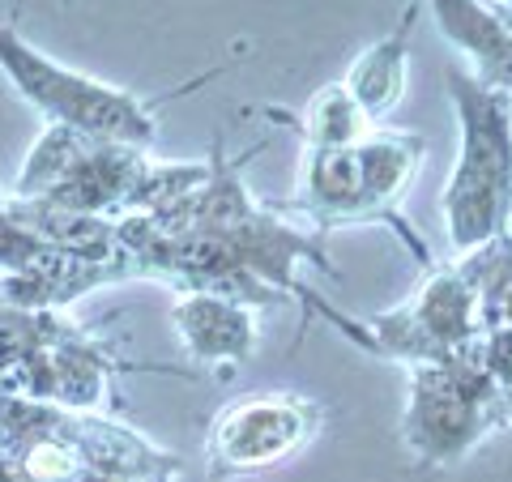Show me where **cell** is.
I'll return each instance as SVG.
<instances>
[{
    "label": "cell",
    "mask_w": 512,
    "mask_h": 482,
    "mask_svg": "<svg viewBox=\"0 0 512 482\" xmlns=\"http://www.w3.org/2000/svg\"><path fill=\"white\" fill-rule=\"evenodd\" d=\"M359 175H363V201H367V222L397 231V239L410 248L419 265H431V252L423 248L419 231L402 218L406 192L419 180V167L427 158V141L419 133H397V128H372L359 146Z\"/></svg>",
    "instance_id": "cell-5"
},
{
    "label": "cell",
    "mask_w": 512,
    "mask_h": 482,
    "mask_svg": "<svg viewBox=\"0 0 512 482\" xmlns=\"http://www.w3.org/2000/svg\"><path fill=\"white\" fill-rule=\"evenodd\" d=\"M457 111V163L440 192V214L457 256L478 252L512 227V94L478 73L448 69Z\"/></svg>",
    "instance_id": "cell-1"
},
{
    "label": "cell",
    "mask_w": 512,
    "mask_h": 482,
    "mask_svg": "<svg viewBox=\"0 0 512 482\" xmlns=\"http://www.w3.org/2000/svg\"><path fill=\"white\" fill-rule=\"evenodd\" d=\"M0 73L47 124H69L86 137L120 141V146L137 150H146L158 137V103L137 99V94L107 86L77 69H64L5 22H0Z\"/></svg>",
    "instance_id": "cell-2"
},
{
    "label": "cell",
    "mask_w": 512,
    "mask_h": 482,
    "mask_svg": "<svg viewBox=\"0 0 512 482\" xmlns=\"http://www.w3.org/2000/svg\"><path fill=\"white\" fill-rule=\"evenodd\" d=\"M291 205L312 218L316 231L367 227V201H363V175H359L355 146L350 150H308L303 146Z\"/></svg>",
    "instance_id": "cell-6"
},
{
    "label": "cell",
    "mask_w": 512,
    "mask_h": 482,
    "mask_svg": "<svg viewBox=\"0 0 512 482\" xmlns=\"http://www.w3.org/2000/svg\"><path fill=\"white\" fill-rule=\"evenodd\" d=\"M325 410L299 393H248L218 410V419L205 436V465L210 478H244L256 470H269L299 448H308Z\"/></svg>",
    "instance_id": "cell-4"
},
{
    "label": "cell",
    "mask_w": 512,
    "mask_h": 482,
    "mask_svg": "<svg viewBox=\"0 0 512 482\" xmlns=\"http://www.w3.org/2000/svg\"><path fill=\"white\" fill-rule=\"evenodd\" d=\"M175 333L192 359L201 367H239L256 350V316L248 303L210 295V291H188L175 303Z\"/></svg>",
    "instance_id": "cell-7"
},
{
    "label": "cell",
    "mask_w": 512,
    "mask_h": 482,
    "mask_svg": "<svg viewBox=\"0 0 512 482\" xmlns=\"http://www.w3.org/2000/svg\"><path fill=\"white\" fill-rule=\"evenodd\" d=\"M504 419L512 423V389H504Z\"/></svg>",
    "instance_id": "cell-13"
},
{
    "label": "cell",
    "mask_w": 512,
    "mask_h": 482,
    "mask_svg": "<svg viewBox=\"0 0 512 482\" xmlns=\"http://www.w3.org/2000/svg\"><path fill=\"white\" fill-rule=\"evenodd\" d=\"M423 0H410L402 9V18L384 39H376L372 47L350 60V69L342 77V90L359 103V111L380 128V120L406 99V82H410V35L419 26Z\"/></svg>",
    "instance_id": "cell-8"
},
{
    "label": "cell",
    "mask_w": 512,
    "mask_h": 482,
    "mask_svg": "<svg viewBox=\"0 0 512 482\" xmlns=\"http://www.w3.org/2000/svg\"><path fill=\"white\" fill-rule=\"evenodd\" d=\"M504 423V389L461 355L410 367L402 444L427 470L461 461Z\"/></svg>",
    "instance_id": "cell-3"
},
{
    "label": "cell",
    "mask_w": 512,
    "mask_h": 482,
    "mask_svg": "<svg viewBox=\"0 0 512 482\" xmlns=\"http://www.w3.org/2000/svg\"><path fill=\"white\" fill-rule=\"evenodd\" d=\"M495 13H500V22H504V30H508V35H512V9H495Z\"/></svg>",
    "instance_id": "cell-12"
},
{
    "label": "cell",
    "mask_w": 512,
    "mask_h": 482,
    "mask_svg": "<svg viewBox=\"0 0 512 482\" xmlns=\"http://www.w3.org/2000/svg\"><path fill=\"white\" fill-rule=\"evenodd\" d=\"M491 9H512V0H491Z\"/></svg>",
    "instance_id": "cell-15"
},
{
    "label": "cell",
    "mask_w": 512,
    "mask_h": 482,
    "mask_svg": "<svg viewBox=\"0 0 512 482\" xmlns=\"http://www.w3.org/2000/svg\"><path fill=\"white\" fill-rule=\"evenodd\" d=\"M5 222H9V201L0 197V227H5Z\"/></svg>",
    "instance_id": "cell-14"
},
{
    "label": "cell",
    "mask_w": 512,
    "mask_h": 482,
    "mask_svg": "<svg viewBox=\"0 0 512 482\" xmlns=\"http://www.w3.org/2000/svg\"><path fill=\"white\" fill-rule=\"evenodd\" d=\"M0 303H5V273H0Z\"/></svg>",
    "instance_id": "cell-16"
},
{
    "label": "cell",
    "mask_w": 512,
    "mask_h": 482,
    "mask_svg": "<svg viewBox=\"0 0 512 482\" xmlns=\"http://www.w3.org/2000/svg\"><path fill=\"white\" fill-rule=\"evenodd\" d=\"M99 146V137H86L69 124H47L43 137L35 141V150L26 154V167L18 175L13 197L18 201H43L47 192H56L64 180H73L77 167L86 163Z\"/></svg>",
    "instance_id": "cell-11"
},
{
    "label": "cell",
    "mask_w": 512,
    "mask_h": 482,
    "mask_svg": "<svg viewBox=\"0 0 512 482\" xmlns=\"http://www.w3.org/2000/svg\"><path fill=\"white\" fill-rule=\"evenodd\" d=\"M423 5L444 30V39L474 60V73L512 94V35L504 30L500 13L478 0H423Z\"/></svg>",
    "instance_id": "cell-9"
},
{
    "label": "cell",
    "mask_w": 512,
    "mask_h": 482,
    "mask_svg": "<svg viewBox=\"0 0 512 482\" xmlns=\"http://www.w3.org/2000/svg\"><path fill=\"white\" fill-rule=\"evenodd\" d=\"M265 116L278 120V124H286L291 133H299L308 150H350V146H359V141L376 128V124L359 111V103L342 90V82L320 86L312 99H308V107H303L299 120L286 116V111H278V107H269Z\"/></svg>",
    "instance_id": "cell-10"
}]
</instances>
